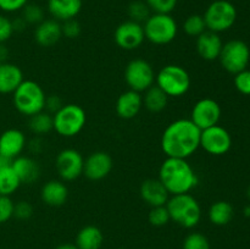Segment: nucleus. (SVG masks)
I'll return each instance as SVG.
<instances>
[{
	"mask_svg": "<svg viewBox=\"0 0 250 249\" xmlns=\"http://www.w3.org/2000/svg\"><path fill=\"white\" fill-rule=\"evenodd\" d=\"M202 131L190 119L171 122L161 137V148L167 158L188 159L200 146Z\"/></svg>",
	"mask_w": 250,
	"mask_h": 249,
	"instance_id": "1",
	"label": "nucleus"
},
{
	"mask_svg": "<svg viewBox=\"0 0 250 249\" xmlns=\"http://www.w3.org/2000/svg\"><path fill=\"white\" fill-rule=\"evenodd\" d=\"M161 181L171 195L189 193L198 185V176L187 159L166 158L159 170Z\"/></svg>",
	"mask_w": 250,
	"mask_h": 249,
	"instance_id": "2",
	"label": "nucleus"
},
{
	"mask_svg": "<svg viewBox=\"0 0 250 249\" xmlns=\"http://www.w3.org/2000/svg\"><path fill=\"white\" fill-rule=\"evenodd\" d=\"M166 208L170 219L186 228L195 227L202 219V208L190 193L176 194L168 198Z\"/></svg>",
	"mask_w": 250,
	"mask_h": 249,
	"instance_id": "3",
	"label": "nucleus"
},
{
	"mask_svg": "<svg viewBox=\"0 0 250 249\" xmlns=\"http://www.w3.org/2000/svg\"><path fill=\"white\" fill-rule=\"evenodd\" d=\"M46 95L43 88L31 80L23 81L12 93V102L20 114L33 116L45 109Z\"/></svg>",
	"mask_w": 250,
	"mask_h": 249,
	"instance_id": "4",
	"label": "nucleus"
},
{
	"mask_svg": "<svg viewBox=\"0 0 250 249\" xmlns=\"http://www.w3.org/2000/svg\"><path fill=\"white\" fill-rule=\"evenodd\" d=\"M54 129L61 137L71 138L84 128L87 115L84 109L77 104H63L59 111L53 115Z\"/></svg>",
	"mask_w": 250,
	"mask_h": 249,
	"instance_id": "5",
	"label": "nucleus"
},
{
	"mask_svg": "<svg viewBox=\"0 0 250 249\" xmlns=\"http://www.w3.org/2000/svg\"><path fill=\"white\" fill-rule=\"evenodd\" d=\"M155 83L167 97L178 98L190 88V76L180 65H166L156 73Z\"/></svg>",
	"mask_w": 250,
	"mask_h": 249,
	"instance_id": "6",
	"label": "nucleus"
},
{
	"mask_svg": "<svg viewBox=\"0 0 250 249\" xmlns=\"http://www.w3.org/2000/svg\"><path fill=\"white\" fill-rule=\"evenodd\" d=\"M144 36L150 43L165 45L176 38L178 26L171 14H153L143 24Z\"/></svg>",
	"mask_w": 250,
	"mask_h": 249,
	"instance_id": "7",
	"label": "nucleus"
},
{
	"mask_svg": "<svg viewBox=\"0 0 250 249\" xmlns=\"http://www.w3.org/2000/svg\"><path fill=\"white\" fill-rule=\"evenodd\" d=\"M203 17L208 31L220 33L229 31L233 26L237 20V10L227 0H216L208 6Z\"/></svg>",
	"mask_w": 250,
	"mask_h": 249,
	"instance_id": "8",
	"label": "nucleus"
},
{
	"mask_svg": "<svg viewBox=\"0 0 250 249\" xmlns=\"http://www.w3.org/2000/svg\"><path fill=\"white\" fill-rule=\"evenodd\" d=\"M219 60L222 67L229 73L241 72L246 70L250 60V49L248 44L239 39H233L224 44Z\"/></svg>",
	"mask_w": 250,
	"mask_h": 249,
	"instance_id": "9",
	"label": "nucleus"
},
{
	"mask_svg": "<svg viewBox=\"0 0 250 249\" xmlns=\"http://www.w3.org/2000/svg\"><path fill=\"white\" fill-rule=\"evenodd\" d=\"M156 73L153 66L144 59H133L129 61L125 70V81L129 89L142 93L154 85Z\"/></svg>",
	"mask_w": 250,
	"mask_h": 249,
	"instance_id": "10",
	"label": "nucleus"
},
{
	"mask_svg": "<svg viewBox=\"0 0 250 249\" xmlns=\"http://www.w3.org/2000/svg\"><path fill=\"white\" fill-rule=\"evenodd\" d=\"M200 146L211 155H224L232 146V137L222 126L215 124L202 131Z\"/></svg>",
	"mask_w": 250,
	"mask_h": 249,
	"instance_id": "11",
	"label": "nucleus"
},
{
	"mask_svg": "<svg viewBox=\"0 0 250 249\" xmlns=\"http://www.w3.org/2000/svg\"><path fill=\"white\" fill-rule=\"evenodd\" d=\"M55 167L62 181H75L83 175L84 159L76 149H63L56 156Z\"/></svg>",
	"mask_w": 250,
	"mask_h": 249,
	"instance_id": "12",
	"label": "nucleus"
},
{
	"mask_svg": "<svg viewBox=\"0 0 250 249\" xmlns=\"http://www.w3.org/2000/svg\"><path fill=\"white\" fill-rule=\"evenodd\" d=\"M220 119H221V106L216 100L211 98L198 100L190 114V120L200 131L217 124Z\"/></svg>",
	"mask_w": 250,
	"mask_h": 249,
	"instance_id": "13",
	"label": "nucleus"
},
{
	"mask_svg": "<svg viewBox=\"0 0 250 249\" xmlns=\"http://www.w3.org/2000/svg\"><path fill=\"white\" fill-rule=\"evenodd\" d=\"M114 39L121 49L134 50L139 48L146 39L143 24L132 21V20L122 22L115 29Z\"/></svg>",
	"mask_w": 250,
	"mask_h": 249,
	"instance_id": "14",
	"label": "nucleus"
},
{
	"mask_svg": "<svg viewBox=\"0 0 250 249\" xmlns=\"http://www.w3.org/2000/svg\"><path fill=\"white\" fill-rule=\"evenodd\" d=\"M112 158L105 151H94L84 160L83 175L92 181L107 177L112 170Z\"/></svg>",
	"mask_w": 250,
	"mask_h": 249,
	"instance_id": "15",
	"label": "nucleus"
},
{
	"mask_svg": "<svg viewBox=\"0 0 250 249\" xmlns=\"http://www.w3.org/2000/svg\"><path fill=\"white\" fill-rule=\"evenodd\" d=\"M26 148V136L17 128H10L0 134V156L12 161Z\"/></svg>",
	"mask_w": 250,
	"mask_h": 249,
	"instance_id": "16",
	"label": "nucleus"
},
{
	"mask_svg": "<svg viewBox=\"0 0 250 249\" xmlns=\"http://www.w3.org/2000/svg\"><path fill=\"white\" fill-rule=\"evenodd\" d=\"M139 193H141L142 199L151 208L166 205L170 198V193L167 192L165 186L161 183L159 178H149L144 181L141 185Z\"/></svg>",
	"mask_w": 250,
	"mask_h": 249,
	"instance_id": "17",
	"label": "nucleus"
},
{
	"mask_svg": "<svg viewBox=\"0 0 250 249\" xmlns=\"http://www.w3.org/2000/svg\"><path fill=\"white\" fill-rule=\"evenodd\" d=\"M222 46H224V43H222V39L219 33L207 29L204 33L197 37V51L200 58L207 61L219 59Z\"/></svg>",
	"mask_w": 250,
	"mask_h": 249,
	"instance_id": "18",
	"label": "nucleus"
},
{
	"mask_svg": "<svg viewBox=\"0 0 250 249\" xmlns=\"http://www.w3.org/2000/svg\"><path fill=\"white\" fill-rule=\"evenodd\" d=\"M62 37L61 23L56 20H44L37 24L34 29V39L37 43L44 48H49L58 43Z\"/></svg>",
	"mask_w": 250,
	"mask_h": 249,
	"instance_id": "19",
	"label": "nucleus"
},
{
	"mask_svg": "<svg viewBox=\"0 0 250 249\" xmlns=\"http://www.w3.org/2000/svg\"><path fill=\"white\" fill-rule=\"evenodd\" d=\"M143 105V97L136 90L124 92L116 102V112L121 119L131 120L138 115Z\"/></svg>",
	"mask_w": 250,
	"mask_h": 249,
	"instance_id": "20",
	"label": "nucleus"
},
{
	"mask_svg": "<svg viewBox=\"0 0 250 249\" xmlns=\"http://www.w3.org/2000/svg\"><path fill=\"white\" fill-rule=\"evenodd\" d=\"M11 167L14 168L21 185L22 183L32 185L41 176V166L34 159L29 156H17L11 161Z\"/></svg>",
	"mask_w": 250,
	"mask_h": 249,
	"instance_id": "21",
	"label": "nucleus"
},
{
	"mask_svg": "<svg viewBox=\"0 0 250 249\" xmlns=\"http://www.w3.org/2000/svg\"><path fill=\"white\" fill-rule=\"evenodd\" d=\"M23 81V72L19 66L7 61L0 63V94H12Z\"/></svg>",
	"mask_w": 250,
	"mask_h": 249,
	"instance_id": "22",
	"label": "nucleus"
},
{
	"mask_svg": "<svg viewBox=\"0 0 250 249\" xmlns=\"http://www.w3.org/2000/svg\"><path fill=\"white\" fill-rule=\"evenodd\" d=\"M82 9V0H48V11L56 21L76 19Z\"/></svg>",
	"mask_w": 250,
	"mask_h": 249,
	"instance_id": "23",
	"label": "nucleus"
},
{
	"mask_svg": "<svg viewBox=\"0 0 250 249\" xmlns=\"http://www.w3.org/2000/svg\"><path fill=\"white\" fill-rule=\"evenodd\" d=\"M41 197L43 203L49 207H61L68 198V188L62 181L51 180L42 187Z\"/></svg>",
	"mask_w": 250,
	"mask_h": 249,
	"instance_id": "24",
	"label": "nucleus"
},
{
	"mask_svg": "<svg viewBox=\"0 0 250 249\" xmlns=\"http://www.w3.org/2000/svg\"><path fill=\"white\" fill-rule=\"evenodd\" d=\"M103 242L104 236L102 229L93 225L83 227L76 237V246L78 249H100Z\"/></svg>",
	"mask_w": 250,
	"mask_h": 249,
	"instance_id": "25",
	"label": "nucleus"
},
{
	"mask_svg": "<svg viewBox=\"0 0 250 249\" xmlns=\"http://www.w3.org/2000/svg\"><path fill=\"white\" fill-rule=\"evenodd\" d=\"M208 216H209L211 224L216 225V226H225V225L229 224L233 217V207L231 203L226 202V200L215 202L210 207Z\"/></svg>",
	"mask_w": 250,
	"mask_h": 249,
	"instance_id": "26",
	"label": "nucleus"
},
{
	"mask_svg": "<svg viewBox=\"0 0 250 249\" xmlns=\"http://www.w3.org/2000/svg\"><path fill=\"white\" fill-rule=\"evenodd\" d=\"M168 97L164 90L156 84L151 85L149 89L146 90V94L143 98V104L150 112H160L167 105Z\"/></svg>",
	"mask_w": 250,
	"mask_h": 249,
	"instance_id": "27",
	"label": "nucleus"
},
{
	"mask_svg": "<svg viewBox=\"0 0 250 249\" xmlns=\"http://www.w3.org/2000/svg\"><path fill=\"white\" fill-rule=\"evenodd\" d=\"M20 186L21 182L15 173L14 168L11 167V164L0 166V195L10 197L19 189Z\"/></svg>",
	"mask_w": 250,
	"mask_h": 249,
	"instance_id": "28",
	"label": "nucleus"
},
{
	"mask_svg": "<svg viewBox=\"0 0 250 249\" xmlns=\"http://www.w3.org/2000/svg\"><path fill=\"white\" fill-rule=\"evenodd\" d=\"M28 127L34 134H46L54 129V122H53V115L49 114L48 111H41L38 114L33 115L29 117Z\"/></svg>",
	"mask_w": 250,
	"mask_h": 249,
	"instance_id": "29",
	"label": "nucleus"
},
{
	"mask_svg": "<svg viewBox=\"0 0 250 249\" xmlns=\"http://www.w3.org/2000/svg\"><path fill=\"white\" fill-rule=\"evenodd\" d=\"M183 29H185L186 34H188V36L199 37L200 34L207 31L204 17L198 14L190 15L186 19L185 23H183Z\"/></svg>",
	"mask_w": 250,
	"mask_h": 249,
	"instance_id": "30",
	"label": "nucleus"
},
{
	"mask_svg": "<svg viewBox=\"0 0 250 249\" xmlns=\"http://www.w3.org/2000/svg\"><path fill=\"white\" fill-rule=\"evenodd\" d=\"M150 11L149 6L146 5V1H142V0H136V1H132L128 6V16L132 21L138 22H146L148 20V17L150 16Z\"/></svg>",
	"mask_w": 250,
	"mask_h": 249,
	"instance_id": "31",
	"label": "nucleus"
},
{
	"mask_svg": "<svg viewBox=\"0 0 250 249\" xmlns=\"http://www.w3.org/2000/svg\"><path fill=\"white\" fill-rule=\"evenodd\" d=\"M22 17L27 24H39L44 21V10L39 5L27 4L22 9Z\"/></svg>",
	"mask_w": 250,
	"mask_h": 249,
	"instance_id": "32",
	"label": "nucleus"
},
{
	"mask_svg": "<svg viewBox=\"0 0 250 249\" xmlns=\"http://www.w3.org/2000/svg\"><path fill=\"white\" fill-rule=\"evenodd\" d=\"M183 249H210L209 239L199 232H193L186 237Z\"/></svg>",
	"mask_w": 250,
	"mask_h": 249,
	"instance_id": "33",
	"label": "nucleus"
},
{
	"mask_svg": "<svg viewBox=\"0 0 250 249\" xmlns=\"http://www.w3.org/2000/svg\"><path fill=\"white\" fill-rule=\"evenodd\" d=\"M148 219H149V222H150L153 226H156V227L164 226V225H166L171 220L170 214H168V210L167 208H166V205L151 208Z\"/></svg>",
	"mask_w": 250,
	"mask_h": 249,
	"instance_id": "34",
	"label": "nucleus"
},
{
	"mask_svg": "<svg viewBox=\"0 0 250 249\" xmlns=\"http://www.w3.org/2000/svg\"><path fill=\"white\" fill-rule=\"evenodd\" d=\"M154 14H171L177 6L178 0H146Z\"/></svg>",
	"mask_w": 250,
	"mask_h": 249,
	"instance_id": "35",
	"label": "nucleus"
},
{
	"mask_svg": "<svg viewBox=\"0 0 250 249\" xmlns=\"http://www.w3.org/2000/svg\"><path fill=\"white\" fill-rule=\"evenodd\" d=\"M15 203L7 195H0V225L5 224L14 216Z\"/></svg>",
	"mask_w": 250,
	"mask_h": 249,
	"instance_id": "36",
	"label": "nucleus"
},
{
	"mask_svg": "<svg viewBox=\"0 0 250 249\" xmlns=\"http://www.w3.org/2000/svg\"><path fill=\"white\" fill-rule=\"evenodd\" d=\"M234 85L237 90L244 95H250V70H243L234 76Z\"/></svg>",
	"mask_w": 250,
	"mask_h": 249,
	"instance_id": "37",
	"label": "nucleus"
},
{
	"mask_svg": "<svg viewBox=\"0 0 250 249\" xmlns=\"http://www.w3.org/2000/svg\"><path fill=\"white\" fill-rule=\"evenodd\" d=\"M61 31H62L63 37L68 39H75L81 34V24L76 19L67 20L61 24Z\"/></svg>",
	"mask_w": 250,
	"mask_h": 249,
	"instance_id": "38",
	"label": "nucleus"
},
{
	"mask_svg": "<svg viewBox=\"0 0 250 249\" xmlns=\"http://www.w3.org/2000/svg\"><path fill=\"white\" fill-rule=\"evenodd\" d=\"M32 214H33V207L31 205V203L26 202V200H21L14 205V216L16 219L28 220Z\"/></svg>",
	"mask_w": 250,
	"mask_h": 249,
	"instance_id": "39",
	"label": "nucleus"
},
{
	"mask_svg": "<svg viewBox=\"0 0 250 249\" xmlns=\"http://www.w3.org/2000/svg\"><path fill=\"white\" fill-rule=\"evenodd\" d=\"M14 29H12V22L9 17L0 15V43H5L11 38Z\"/></svg>",
	"mask_w": 250,
	"mask_h": 249,
	"instance_id": "40",
	"label": "nucleus"
},
{
	"mask_svg": "<svg viewBox=\"0 0 250 249\" xmlns=\"http://www.w3.org/2000/svg\"><path fill=\"white\" fill-rule=\"evenodd\" d=\"M28 0H0V10L4 12H16L23 9Z\"/></svg>",
	"mask_w": 250,
	"mask_h": 249,
	"instance_id": "41",
	"label": "nucleus"
},
{
	"mask_svg": "<svg viewBox=\"0 0 250 249\" xmlns=\"http://www.w3.org/2000/svg\"><path fill=\"white\" fill-rule=\"evenodd\" d=\"M63 106V103L59 95H49L45 100V109L48 110L49 114L54 115L56 111Z\"/></svg>",
	"mask_w": 250,
	"mask_h": 249,
	"instance_id": "42",
	"label": "nucleus"
},
{
	"mask_svg": "<svg viewBox=\"0 0 250 249\" xmlns=\"http://www.w3.org/2000/svg\"><path fill=\"white\" fill-rule=\"evenodd\" d=\"M12 22V29H14V32H22L26 29L27 27V22L24 21L23 17H17V19L15 20H11Z\"/></svg>",
	"mask_w": 250,
	"mask_h": 249,
	"instance_id": "43",
	"label": "nucleus"
},
{
	"mask_svg": "<svg viewBox=\"0 0 250 249\" xmlns=\"http://www.w3.org/2000/svg\"><path fill=\"white\" fill-rule=\"evenodd\" d=\"M7 58H9V49L4 43H0V63L6 62Z\"/></svg>",
	"mask_w": 250,
	"mask_h": 249,
	"instance_id": "44",
	"label": "nucleus"
},
{
	"mask_svg": "<svg viewBox=\"0 0 250 249\" xmlns=\"http://www.w3.org/2000/svg\"><path fill=\"white\" fill-rule=\"evenodd\" d=\"M56 249H78V248H77V246H76V244L63 243V244H60L59 247H56Z\"/></svg>",
	"mask_w": 250,
	"mask_h": 249,
	"instance_id": "45",
	"label": "nucleus"
},
{
	"mask_svg": "<svg viewBox=\"0 0 250 249\" xmlns=\"http://www.w3.org/2000/svg\"><path fill=\"white\" fill-rule=\"evenodd\" d=\"M243 212H244V216L250 217V205H247V207L244 208Z\"/></svg>",
	"mask_w": 250,
	"mask_h": 249,
	"instance_id": "46",
	"label": "nucleus"
},
{
	"mask_svg": "<svg viewBox=\"0 0 250 249\" xmlns=\"http://www.w3.org/2000/svg\"><path fill=\"white\" fill-rule=\"evenodd\" d=\"M7 164H11V161L6 160V159H4V158H1V156H0V166L7 165Z\"/></svg>",
	"mask_w": 250,
	"mask_h": 249,
	"instance_id": "47",
	"label": "nucleus"
},
{
	"mask_svg": "<svg viewBox=\"0 0 250 249\" xmlns=\"http://www.w3.org/2000/svg\"><path fill=\"white\" fill-rule=\"evenodd\" d=\"M247 197H248V199L250 200V186H249L248 190H247Z\"/></svg>",
	"mask_w": 250,
	"mask_h": 249,
	"instance_id": "48",
	"label": "nucleus"
},
{
	"mask_svg": "<svg viewBox=\"0 0 250 249\" xmlns=\"http://www.w3.org/2000/svg\"><path fill=\"white\" fill-rule=\"evenodd\" d=\"M119 249H124V248H119Z\"/></svg>",
	"mask_w": 250,
	"mask_h": 249,
	"instance_id": "49",
	"label": "nucleus"
}]
</instances>
